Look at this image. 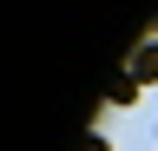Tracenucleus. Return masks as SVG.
<instances>
[{"instance_id": "nucleus-1", "label": "nucleus", "mask_w": 158, "mask_h": 151, "mask_svg": "<svg viewBox=\"0 0 158 151\" xmlns=\"http://www.w3.org/2000/svg\"><path fill=\"white\" fill-rule=\"evenodd\" d=\"M125 72H132V79H138V85H152V79H158V40H145V46H138Z\"/></svg>"}, {"instance_id": "nucleus-2", "label": "nucleus", "mask_w": 158, "mask_h": 151, "mask_svg": "<svg viewBox=\"0 0 158 151\" xmlns=\"http://www.w3.org/2000/svg\"><path fill=\"white\" fill-rule=\"evenodd\" d=\"M106 99H112V105H132V99H138V79H132V72H118V79L106 85Z\"/></svg>"}, {"instance_id": "nucleus-3", "label": "nucleus", "mask_w": 158, "mask_h": 151, "mask_svg": "<svg viewBox=\"0 0 158 151\" xmlns=\"http://www.w3.org/2000/svg\"><path fill=\"white\" fill-rule=\"evenodd\" d=\"M79 151H106V138H99V131H92V138H86V145H79Z\"/></svg>"}, {"instance_id": "nucleus-4", "label": "nucleus", "mask_w": 158, "mask_h": 151, "mask_svg": "<svg viewBox=\"0 0 158 151\" xmlns=\"http://www.w3.org/2000/svg\"><path fill=\"white\" fill-rule=\"evenodd\" d=\"M152 40H158V33H152Z\"/></svg>"}]
</instances>
